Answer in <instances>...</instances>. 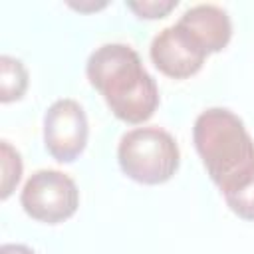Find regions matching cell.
Segmentation results:
<instances>
[{
	"label": "cell",
	"instance_id": "cell-3",
	"mask_svg": "<svg viewBox=\"0 0 254 254\" xmlns=\"http://www.w3.org/2000/svg\"><path fill=\"white\" fill-rule=\"evenodd\" d=\"M121 171L141 185H163L179 171L181 153L173 135L161 127L127 131L117 147Z\"/></svg>",
	"mask_w": 254,
	"mask_h": 254
},
{
	"label": "cell",
	"instance_id": "cell-1",
	"mask_svg": "<svg viewBox=\"0 0 254 254\" xmlns=\"http://www.w3.org/2000/svg\"><path fill=\"white\" fill-rule=\"evenodd\" d=\"M85 73L119 121L143 123L159 107V87L131 46L105 44L97 48L87 60Z\"/></svg>",
	"mask_w": 254,
	"mask_h": 254
},
{
	"label": "cell",
	"instance_id": "cell-7",
	"mask_svg": "<svg viewBox=\"0 0 254 254\" xmlns=\"http://www.w3.org/2000/svg\"><path fill=\"white\" fill-rule=\"evenodd\" d=\"M206 54L224 50L232 36L228 14L214 4H196L189 8L177 22Z\"/></svg>",
	"mask_w": 254,
	"mask_h": 254
},
{
	"label": "cell",
	"instance_id": "cell-5",
	"mask_svg": "<svg viewBox=\"0 0 254 254\" xmlns=\"http://www.w3.org/2000/svg\"><path fill=\"white\" fill-rule=\"evenodd\" d=\"M87 117L75 99H58L48 107L44 115V145L56 161H75L87 145Z\"/></svg>",
	"mask_w": 254,
	"mask_h": 254
},
{
	"label": "cell",
	"instance_id": "cell-12",
	"mask_svg": "<svg viewBox=\"0 0 254 254\" xmlns=\"http://www.w3.org/2000/svg\"><path fill=\"white\" fill-rule=\"evenodd\" d=\"M0 254H34V250L24 244H2Z\"/></svg>",
	"mask_w": 254,
	"mask_h": 254
},
{
	"label": "cell",
	"instance_id": "cell-10",
	"mask_svg": "<svg viewBox=\"0 0 254 254\" xmlns=\"http://www.w3.org/2000/svg\"><path fill=\"white\" fill-rule=\"evenodd\" d=\"M224 200H226L228 208L236 216H240L244 220H254V177L240 190H234V192L224 194Z\"/></svg>",
	"mask_w": 254,
	"mask_h": 254
},
{
	"label": "cell",
	"instance_id": "cell-2",
	"mask_svg": "<svg viewBox=\"0 0 254 254\" xmlns=\"http://www.w3.org/2000/svg\"><path fill=\"white\" fill-rule=\"evenodd\" d=\"M194 149L222 194L240 190L254 177V139L242 119L224 107L202 111L192 127Z\"/></svg>",
	"mask_w": 254,
	"mask_h": 254
},
{
	"label": "cell",
	"instance_id": "cell-6",
	"mask_svg": "<svg viewBox=\"0 0 254 254\" xmlns=\"http://www.w3.org/2000/svg\"><path fill=\"white\" fill-rule=\"evenodd\" d=\"M149 54L155 67L173 79L194 75L208 56L179 24L161 30L153 38Z\"/></svg>",
	"mask_w": 254,
	"mask_h": 254
},
{
	"label": "cell",
	"instance_id": "cell-9",
	"mask_svg": "<svg viewBox=\"0 0 254 254\" xmlns=\"http://www.w3.org/2000/svg\"><path fill=\"white\" fill-rule=\"evenodd\" d=\"M2 151V198H8L22 177V157L20 153L8 143H0Z\"/></svg>",
	"mask_w": 254,
	"mask_h": 254
},
{
	"label": "cell",
	"instance_id": "cell-13",
	"mask_svg": "<svg viewBox=\"0 0 254 254\" xmlns=\"http://www.w3.org/2000/svg\"><path fill=\"white\" fill-rule=\"evenodd\" d=\"M71 8H75V10H79V12H91V10H99V8H103V6H107V2H101V4H93V2H89V4H69Z\"/></svg>",
	"mask_w": 254,
	"mask_h": 254
},
{
	"label": "cell",
	"instance_id": "cell-11",
	"mask_svg": "<svg viewBox=\"0 0 254 254\" xmlns=\"http://www.w3.org/2000/svg\"><path fill=\"white\" fill-rule=\"evenodd\" d=\"M177 0H139V2H125V6L135 12L139 18H147V20H157V18H165L171 10L177 8Z\"/></svg>",
	"mask_w": 254,
	"mask_h": 254
},
{
	"label": "cell",
	"instance_id": "cell-4",
	"mask_svg": "<svg viewBox=\"0 0 254 254\" xmlns=\"http://www.w3.org/2000/svg\"><path fill=\"white\" fill-rule=\"evenodd\" d=\"M20 202L26 214L34 220L58 224L75 214L79 206V190L73 179L65 173L40 169L26 181Z\"/></svg>",
	"mask_w": 254,
	"mask_h": 254
},
{
	"label": "cell",
	"instance_id": "cell-8",
	"mask_svg": "<svg viewBox=\"0 0 254 254\" xmlns=\"http://www.w3.org/2000/svg\"><path fill=\"white\" fill-rule=\"evenodd\" d=\"M28 89V71L24 64L12 56L0 58V101L10 103L20 99Z\"/></svg>",
	"mask_w": 254,
	"mask_h": 254
}]
</instances>
